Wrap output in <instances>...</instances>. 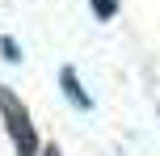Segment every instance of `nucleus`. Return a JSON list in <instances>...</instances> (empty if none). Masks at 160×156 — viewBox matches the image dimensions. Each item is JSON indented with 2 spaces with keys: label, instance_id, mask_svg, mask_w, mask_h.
I'll return each mask as SVG.
<instances>
[{
  "label": "nucleus",
  "instance_id": "nucleus-1",
  "mask_svg": "<svg viewBox=\"0 0 160 156\" xmlns=\"http://www.w3.org/2000/svg\"><path fill=\"white\" fill-rule=\"evenodd\" d=\"M0 114H4V127L17 143V156H38V135H34L30 110L21 106V97L13 89H0Z\"/></svg>",
  "mask_w": 160,
  "mask_h": 156
},
{
  "label": "nucleus",
  "instance_id": "nucleus-2",
  "mask_svg": "<svg viewBox=\"0 0 160 156\" xmlns=\"http://www.w3.org/2000/svg\"><path fill=\"white\" fill-rule=\"evenodd\" d=\"M59 84H63L68 101H76L80 110H88V106H93V97H88V93L80 89V80H76V72H72V68H63V72H59Z\"/></svg>",
  "mask_w": 160,
  "mask_h": 156
},
{
  "label": "nucleus",
  "instance_id": "nucleus-3",
  "mask_svg": "<svg viewBox=\"0 0 160 156\" xmlns=\"http://www.w3.org/2000/svg\"><path fill=\"white\" fill-rule=\"evenodd\" d=\"M88 4H93V17H97V21H110V17L118 13V0H88Z\"/></svg>",
  "mask_w": 160,
  "mask_h": 156
},
{
  "label": "nucleus",
  "instance_id": "nucleus-4",
  "mask_svg": "<svg viewBox=\"0 0 160 156\" xmlns=\"http://www.w3.org/2000/svg\"><path fill=\"white\" fill-rule=\"evenodd\" d=\"M0 51H4V59H13V63L21 59V51H17V42H13V38H0Z\"/></svg>",
  "mask_w": 160,
  "mask_h": 156
},
{
  "label": "nucleus",
  "instance_id": "nucleus-5",
  "mask_svg": "<svg viewBox=\"0 0 160 156\" xmlns=\"http://www.w3.org/2000/svg\"><path fill=\"white\" fill-rule=\"evenodd\" d=\"M47 156H59V148H55V143H51V148H47Z\"/></svg>",
  "mask_w": 160,
  "mask_h": 156
}]
</instances>
